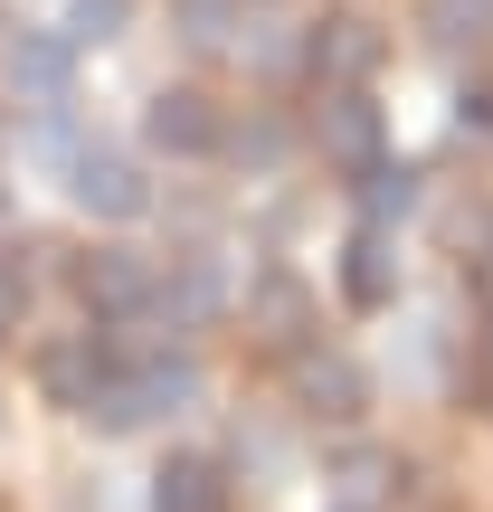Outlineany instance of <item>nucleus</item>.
Wrapping results in <instances>:
<instances>
[{
  "label": "nucleus",
  "instance_id": "f257e3e1",
  "mask_svg": "<svg viewBox=\"0 0 493 512\" xmlns=\"http://www.w3.org/2000/svg\"><path fill=\"white\" fill-rule=\"evenodd\" d=\"M200 399V370H190V351H152V361H114L105 389L86 399L95 427H143V418H181V408Z\"/></svg>",
  "mask_w": 493,
  "mask_h": 512
},
{
  "label": "nucleus",
  "instance_id": "f03ea898",
  "mask_svg": "<svg viewBox=\"0 0 493 512\" xmlns=\"http://www.w3.org/2000/svg\"><path fill=\"white\" fill-rule=\"evenodd\" d=\"M67 200L86 209V219H143L152 209V181L124 162V152H105V143H67Z\"/></svg>",
  "mask_w": 493,
  "mask_h": 512
},
{
  "label": "nucleus",
  "instance_id": "7ed1b4c3",
  "mask_svg": "<svg viewBox=\"0 0 493 512\" xmlns=\"http://www.w3.org/2000/svg\"><path fill=\"white\" fill-rule=\"evenodd\" d=\"M124 361V323H95V332H67V342L38 351V389H48L57 408H76L86 418V399L105 389V370Z\"/></svg>",
  "mask_w": 493,
  "mask_h": 512
},
{
  "label": "nucleus",
  "instance_id": "20e7f679",
  "mask_svg": "<svg viewBox=\"0 0 493 512\" xmlns=\"http://www.w3.org/2000/svg\"><path fill=\"white\" fill-rule=\"evenodd\" d=\"M294 408H304L313 427H351L370 408V380H361V361H351V351H323V342H304L294 351Z\"/></svg>",
  "mask_w": 493,
  "mask_h": 512
},
{
  "label": "nucleus",
  "instance_id": "39448f33",
  "mask_svg": "<svg viewBox=\"0 0 493 512\" xmlns=\"http://www.w3.org/2000/svg\"><path fill=\"white\" fill-rule=\"evenodd\" d=\"M313 143H323V162L342 171V181H361V171L380 162V105H370V86H323Z\"/></svg>",
  "mask_w": 493,
  "mask_h": 512
},
{
  "label": "nucleus",
  "instance_id": "423d86ee",
  "mask_svg": "<svg viewBox=\"0 0 493 512\" xmlns=\"http://www.w3.org/2000/svg\"><path fill=\"white\" fill-rule=\"evenodd\" d=\"M143 143L171 152V162H209V152L228 143V124H219V105H209L200 86H162L143 105Z\"/></svg>",
  "mask_w": 493,
  "mask_h": 512
},
{
  "label": "nucleus",
  "instance_id": "0eeeda50",
  "mask_svg": "<svg viewBox=\"0 0 493 512\" xmlns=\"http://www.w3.org/2000/svg\"><path fill=\"white\" fill-rule=\"evenodd\" d=\"M152 256H133V247H105V256H86L76 266V294L95 304V323H143L152 313Z\"/></svg>",
  "mask_w": 493,
  "mask_h": 512
},
{
  "label": "nucleus",
  "instance_id": "6e6552de",
  "mask_svg": "<svg viewBox=\"0 0 493 512\" xmlns=\"http://www.w3.org/2000/svg\"><path fill=\"white\" fill-rule=\"evenodd\" d=\"M67 86H76V38H57V29H19L10 38V95L19 105H67Z\"/></svg>",
  "mask_w": 493,
  "mask_h": 512
},
{
  "label": "nucleus",
  "instance_id": "1a4fd4ad",
  "mask_svg": "<svg viewBox=\"0 0 493 512\" xmlns=\"http://www.w3.org/2000/svg\"><path fill=\"white\" fill-rule=\"evenodd\" d=\"M389 57V38L370 29V19H323L313 29V48H304V67H313V86H370V67Z\"/></svg>",
  "mask_w": 493,
  "mask_h": 512
},
{
  "label": "nucleus",
  "instance_id": "9d476101",
  "mask_svg": "<svg viewBox=\"0 0 493 512\" xmlns=\"http://www.w3.org/2000/svg\"><path fill=\"white\" fill-rule=\"evenodd\" d=\"M247 323H256V342H266L275 361H294V351L313 342V294L294 285V275H256V294H247Z\"/></svg>",
  "mask_w": 493,
  "mask_h": 512
},
{
  "label": "nucleus",
  "instance_id": "9b49d317",
  "mask_svg": "<svg viewBox=\"0 0 493 512\" xmlns=\"http://www.w3.org/2000/svg\"><path fill=\"white\" fill-rule=\"evenodd\" d=\"M342 304L351 313H380V304H399V247H389V228H351V247H342Z\"/></svg>",
  "mask_w": 493,
  "mask_h": 512
},
{
  "label": "nucleus",
  "instance_id": "f8f14e48",
  "mask_svg": "<svg viewBox=\"0 0 493 512\" xmlns=\"http://www.w3.org/2000/svg\"><path fill=\"white\" fill-rule=\"evenodd\" d=\"M152 512H238V484L219 456H171L152 475Z\"/></svg>",
  "mask_w": 493,
  "mask_h": 512
},
{
  "label": "nucleus",
  "instance_id": "ddd939ff",
  "mask_svg": "<svg viewBox=\"0 0 493 512\" xmlns=\"http://www.w3.org/2000/svg\"><path fill=\"white\" fill-rule=\"evenodd\" d=\"M228 304V275H219V256H181V266L162 275V285H152V323H209V313Z\"/></svg>",
  "mask_w": 493,
  "mask_h": 512
},
{
  "label": "nucleus",
  "instance_id": "4468645a",
  "mask_svg": "<svg viewBox=\"0 0 493 512\" xmlns=\"http://www.w3.org/2000/svg\"><path fill=\"white\" fill-rule=\"evenodd\" d=\"M418 29H427V48H446V57L493 48V0H418Z\"/></svg>",
  "mask_w": 493,
  "mask_h": 512
},
{
  "label": "nucleus",
  "instance_id": "2eb2a0df",
  "mask_svg": "<svg viewBox=\"0 0 493 512\" xmlns=\"http://www.w3.org/2000/svg\"><path fill=\"white\" fill-rule=\"evenodd\" d=\"M351 200H361V219H370V228H389V219H408V209H418V171L380 152V162L351 181Z\"/></svg>",
  "mask_w": 493,
  "mask_h": 512
},
{
  "label": "nucleus",
  "instance_id": "dca6fc26",
  "mask_svg": "<svg viewBox=\"0 0 493 512\" xmlns=\"http://www.w3.org/2000/svg\"><path fill=\"white\" fill-rule=\"evenodd\" d=\"M133 19V0H67V38H114Z\"/></svg>",
  "mask_w": 493,
  "mask_h": 512
},
{
  "label": "nucleus",
  "instance_id": "f3484780",
  "mask_svg": "<svg viewBox=\"0 0 493 512\" xmlns=\"http://www.w3.org/2000/svg\"><path fill=\"white\" fill-rule=\"evenodd\" d=\"M19 313H29V275H19V266H0V342L19 332Z\"/></svg>",
  "mask_w": 493,
  "mask_h": 512
},
{
  "label": "nucleus",
  "instance_id": "a211bd4d",
  "mask_svg": "<svg viewBox=\"0 0 493 512\" xmlns=\"http://www.w3.org/2000/svg\"><path fill=\"white\" fill-rule=\"evenodd\" d=\"M465 133H493V86H465Z\"/></svg>",
  "mask_w": 493,
  "mask_h": 512
},
{
  "label": "nucleus",
  "instance_id": "6ab92c4d",
  "mask_svg": "<svg viewBox=\"0 0 493 512\" xmlns=\"http://www.w3.org/2000/svg\"><path fill=\"white\" fill-rule=\"evenodd\" d=\"M484 370H493V313H484Z\"/></svg>",
  "mask_w": 493,
  "mask_h": 512
}]
</instances>
